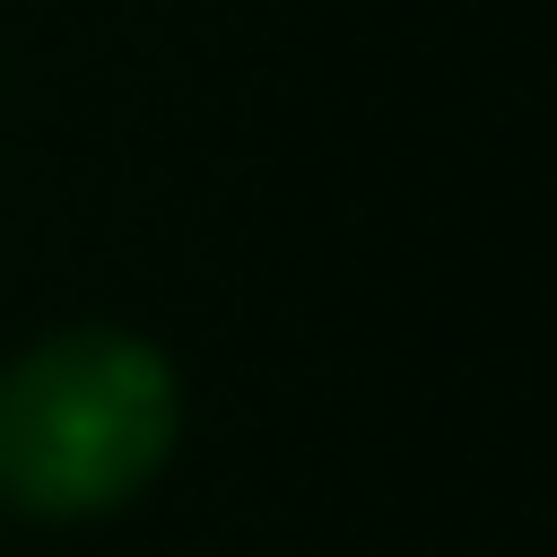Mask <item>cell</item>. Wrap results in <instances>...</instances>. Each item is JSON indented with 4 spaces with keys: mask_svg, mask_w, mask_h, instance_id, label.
<instances>
[{
    "mask_svg": "<svg viewBox=\"0 0 557 557\" xmlns=\"http://www.w3.org/2000/svg\"><path fill=\"white\" fill-rule=\"evenodd\" d=\"M183 435L174 366L113 322L52 331L0 374V496L35 522L131 505Z\"/></svg>",
    "mask_w": 557,
    "mask_h": 557,
    "instance_id": "6da1fadb",
    "label": "cell"
}]
</instances>
